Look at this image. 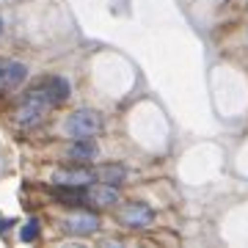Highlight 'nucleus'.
Returning a JSON list of instances; mask_svg holds the SVG:
<instances>
[{"mask_svg": "<svg viewBox=\"0 0 248 248\" xmlns=\"http://www.w3.org/2000/svg\"><path fill=\"white\" fill-rule=\"evenodd\" d=\"M63 130L69 138H91L102 130V116L97 110H75V113L66 119Z\"/></svg>", "mask_w": 248, "mask_h": 248, "instance_id": "f257e3e1", "label": "nucleus"}, {"mask_svg": "<svg viewBox=\"0 0 248 248\" xmlns=\"http://www.w3.org/2000/svg\"><path fill=\"white\" fill-rule=\"evenodd\" d=\"M33 94H39V97L45 99L50 108L61 105V102L69 99V83H66L63 78H47V80H42V83L33 89Z\"/></svg>", "mask_w": 248, "mask_h": 248, "instance_id": "f03ea898", "label": "nucleus"}, {"mask_svg": "<svg viewBox=\"0 0 248 248\" xmlns=\"http://www.w3.org/2000/svg\"><path fill=\"white\" fill-rule=\"evenodd\" d=\"M25 78H28V66L25 63L11 61V58H0V89L3 91L17 89Z\"/></svg>", "mask_w": 248, "mask_h": 248, "instance_id": "7ed1b4c3", "label": "nucleus"}, {"mask_svg": "<svg viewBox=\"0 0 248 248\" xmlns=\"http://www.w3.org/2000/svg\"><path fill=\"white\" fill-rule=\"evenodd\" d=\"M97 179V174L89 169H58L53 174V182L55 185H61V187H83V185H89V182H94Z\"/></svg>", "mask_w": 248, "mask_h": 248, "instance_id": "20e7f679", "label": "nucleus"}, {"mask_svg": "<svg viewBox=\"0 0 248 248\" xmlns=\"http://www.w3.org/2000/svg\"><path fill=\"white\" fill-rule=\"evenodd\" d=\"M47 102L39 94H33V91H28V97H25V102H22V108H19V113H17V119H19V124H36V122H42V116H45V110H47Z\"/></svg>", "mask_w": 248, "mask_h": 248, "instance_id": "39448f33", "label": "nucleus"}, {"mask_svg": "<svg viewBox=\"0 0 248 248\" xmlns=\"http://www.w3.org/2000/svg\"><path fill=\"white\" fill-rule=\"evenodd\" d=\"M122 221L127 226H133V229H141V226H149L155 221V213H152V207H146V204L133 202L122 210Z\"/></svg>", "mask_w": 248, "mask_h": 248, "instance_id": "423d86ee", "label": "nucleus"}, {"mask_svg": "<svg viewBox=\"0 0 248 248\" xmlns=\"http://www.w3.org/2000/svg\"><path fill=\"white\" fill-rule=\"evenodd\" d=\"M97 226H99L97 215L80 213V215L66 218V232H69V234H78V237H86V234H91V232H97Z\"/></svg>", "mask_w": 248, "mask_h": 248, "instance_id": "0eeeda50", "label": "nucleus"}, {"mask_svg": "<svg viewBox=\"0 0 248 248\" xmlns=\"http://www.w3.org/2000/svg\"><path fill=\"white\" fill-rule=\"evenodd\" d=\"M94 155H97V146L89 141H83V138H75V143L66 149V157L69 160H91Z\"/></svg>", "mask_w": 248, "mask_h": 248, "instance_id": "6e6552de", "label": "nucleus"}, {"mask_svg": "<svg viewBox=\"0 0 248 248\" xmlns=\"http://www.w3.org/2000/svg\"><path fill=\"white\" fill-rule=\"evenodd\" d=\"M89 199L94 204H99V207H108V204L119 202V190H116L113 185H99V187H94V190L89 193Z\"/></svg>", "mask_w": 248, "mask_h": 248, "instance_id": "1a4fd4ad", "label": "nucleus"}, {"mask_svg": "<svg viewBox=\"0 0 248 248\" xmlns=\"http://www.w3.org/2000/svg\"><path fill=\"white\" fill-rule=\"evenodd\" d=\"M105 185H122L124 182V177H127V171L122 169V166H105V169H99V174H97Z\"/></svg>", "mask_w": 248, "mask_h": 248, "instance_id": "9d476101", "label": "nucleus"}, {"mask_svg": "<svg viewBox=\"0 0 248 248\" xmlns=\"http://www.w3.org/2000/svg\"><path fill=\"white\" fill-rule=\"evenodd\" d=\"M36 237H39V221L31 218V221L22 226V232H19V240H22V243H31V240H36Z\"/></svg>", "mask_w": 248, "mask_h": 248, "instance_id": "9b49d317", "label": "nucleus"}, {"mask_svg": "<svg viewBox=\"0 0 248 248\" xmlns=\"http://www.w3.org/2000/svg\"><path fill=\"white\" fill-rule=\"evenodd\" d=\"M0 31H3V19H0Z\"/></svg>", "mask_w": 248, "mask_h": 248, "instance_id": "f8f14e48", "label": "nucleus"}]
</instances>
